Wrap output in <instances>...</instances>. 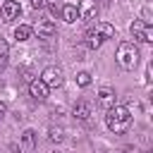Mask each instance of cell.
Masks as SVG:
<instances>
[{
  "label": "cell",
  "mask_w": 153,
  "mask_h": 153,
  "mask_svg": "<svg viewBox=\"0 0 153 153\" xmlns=\"http://www.w3.org/2000/svg\"><path fill=\"white\" fill-rule=\"evenodd\" d=\"M48 5H50V12H53V14H60V7H62V5H57V2H48Z\"/></svg>",
  "instance_id": "20"
},
{
  "label": "cell",
  "mask_w": 153,
  "mask_h": 153,
  "mask_svg": "<svg viewBox=\"0 0 153 153\" xmlns=\"http://www.w3.org/2000/svg\"><path fill=\"white\" fill-rule=\"evenodd\" d=\"M105 124H108V129H110L112 134H124V131H129V127H131V112H129V108H124V105H112V108H108Z\"/></svg>",
  "instance_id": "1"
},
{
  "label": "cell",
  "mask_w": 153,
  "mask_h": 153,
  "mask_svg": "<svg viewBox=\"0 0 153 153\" xmlns=\"http://www.w3.org/2000/svg\"><path fill=\"white\" fill-rule=\"evenodd\" d=\"M31 7L33 10H43V7H48V0H31Z\"/></svg>",
  "instance_id": "19"
},
{
  "label": "cell",
  "mask_w": 153,
  "mask_h": 153,
  "mask_svg": "<svg viewBox=\"0 0 153 153\" xmlns=\"http://www.w3.org/2000/svg\"><path fill=\"white\" fill-rule=\"evenodd\" d=\"M60 17H62V19L67 22V24H74V22L79 19L76 5H69V2H67V5H62V7H60Z\"/></svg>",
  "instance_id": "12"
},
{
  "label": "cell",
  "mask_w": 153,
  "mask_h": 153,
  "mask_svg": "<svg viewBox=\"0 0 153 153\" xmlns=\"http://www.w3.org/2000/svg\"><path fill=\"white\" fill-rule=\"evenodd\" d=\"M115 57H117V65L122 69H134L139 65V48L131 41H122L117 45V55Z\"/></svg>",
  "instance_id": "2"
},
{
  "label": "cell",
  "mask_w": 153,
  "mask_h": 153,
  "mask_svg": "<svg viewBox=\"0 0 153 153\" xmlns=\"http://www.w3.org/2000/svg\"><path fill=\"white\" fill-rule=\"evenodd\" d=\"M76 12H79L81 22H93L98 17V5H96V0H81L76 5Z\"/></svg>",
  "instance_id": "5"
},
{
  "label": "cell",
  "mask_w": 153,
  "mask_h": 153,
  "mask_svg": "<svg viewBox=\"0 0 153 153\" xmlns=\"http://www.w3.org/2000/svg\"><path fill=\"white\" fill-rule=\"evenodd\" d=\"M62 139H65V131L62 129H50V141H57L60 143Z\"/></svg>",
  "instance_id": "18"
},
{
  "label": "cell",
  "mask_w": 153,
  "mask_h": 153,
  "mask_svg": "<svg viewBox=\"0 0 153 153\" xmlns=\"http://www.w3.org/2000/svg\"><path fill=\"white\" fill-rule=\"evenodd\" d=\"M76 84L86 88V86L91 84V74H88V72H79V74H76Z\"/></svg>",
  "instance_id": "17"
},
{
  "label": "cell",
  "mask_w": 153,
  "mask_h": 153,
  "mask_svg": "<svg viewBox=\"0 0 153 153\" xmlns=\"http://www.w3.org/2000/svg\"><path fill=\"white\" fill-rule=\"evenodd\" d=\"M48 93H50V88H48L41 79H31V81H29V96H31L33 100L43 103V100H48Z\"/></svg>",
  "instance_id": "6"
},
{
  "label": "cell",
  "mask_w": 153,
  "mask_h": 153,
  "mask_svg": "<svg viewBox=\"0 0 153 153\" xmlns=\"http://www.w3.org/2000/svg\"><path fill=\"white\" fill-rule=\"evenodd\" d=\"M33 29V33L38 36V38H53L55 36V24L50 22V19H41L36 26H31Z\"/></svg>",
  "instance_id": "8"
},
{
  "label": "cell",
  "mask_w": 153,
  "mask_h": 153,
  "mask_svg": "<svg viewBox=\"0 0 153 153\" xmlns=\"http://www.w3.org/2000/svg\"><path fill=\"white\" fill-rule=\"evenodd\" d=\"M31 33H33V29L26 26V24H19V26L14 29V38H17V41H29Z\"/></svg>",
  "instance_id": "13"
},
{
  "label": "cell",
  "mask_w": 153,
  "mask_h": 153,
  "mask_svg": "<svg viewBox=\"0 0 153 153\" xmlns=\"http://www.w3.org/2000/svg\"><path fill=\"white\" fill-rule=\"evenodd\" d=\"M96 31H98L103 38H112V36H115V26H112V24H108V22L96 24Z\"/></svg>",
  "instance_id": "14"
},
{
  "label": "cell",
  "mask_w": 153,
  "mask_h": 153,
  "mask_svg": "<svg viewBox=\"0 0 153 153\" xmlns=\"http://www.w3.org/2000/svg\"><path fill=\"white\" fill-rule=\"evenodd\" d=\"M72 115H74L76 120H81V122H86V120L91 117V103H88V100H76V105H74V110H72Z\"/></svg>",
  "instance_id": "9"
},
{
  "label": "cell",
  "mask_w": 153,
  "mask_h": 153,
  "mask_svg": "<svg viewBox=\"0 0 153 153\" xmlns=\"http://www.w3.org/2000/svg\"><path fill=\"white\" fill-rule=\"evenodd\" d=\"M5 112H7V105L0 100V120H2V115H5Z\"/></svg>",
  "instance_id": "21"
},
{
  "label": "cell",
  "mask_w": 153,
  "mask_h": 153,
  "mask_svg": "<svg viewBox=\"0 0 153 153\" xmlns=\"http://www.w3.org/2000/svg\"><path fill=\"white\" fill-rule=\"evenodd\" d=\"M41 81H43L48 88H60V86L65 84L62 69H60V67H45L43 74H41Z\"/></svg>",
  "instance_id": "3"
},
{
  "label": "cell",
  "mask_w": 153,
  "mask_h": 153,
  "mask_svg": "<svg viewBox=\"0 0 153 153\" xmlns=\"http://www.w3.org/2000/svg\"><path fill=\"white\" fill-rule=\"evenodd\" d=\"M0 12H2V19H5V22H14V19H19L22 7H19V2H14V0H5L2 7H0Z\"/></svg>",
  "instance_id": "7"
},
{
  "label": "cell",
  "mask_w": 153,
  "mask_h": 153,
  "mask_svg": "<svg viewBox=\"0 0 153 153\" xmlns=\"http://www.w3.org/2000/svg\"><path fill=\"white\" fill-rule=\"evenodd\" d=\"M103 41H105V38H103V36H100L96 29L86 31V38H84V43H86V48H88V50H98V48L103 45Z\"/></svg>",
  "instance_id": "10"
},
{
  "label": "cell",
  "mask_w": 153,
  "mask_h": 153,
  "mask_svg": "<svg viewBox=\"0 0 153 153\" xmlns=\"http://www.w3.org/2000/svg\"><path fill=\"white\" fill-rule=\"evenodd\" d=\"M129 29H131L134 38L146 41V43H153V26H151V24H146V22H141V19H134Z\"/></svg>",
  "instance_id": "4"
},
{
  "label": "cell",
  "mask_w": 153,
  "mask_h": 153,
  "mask_svg": "<svg viewBox=\"0 0 153 153\" xmlns=\"http://www.w3.org/2000/svg\"><path fill=\"white\" fill-rule=\"evenodd\" d=\"M115 98H117V96H115L112 88H100V91H98V105L105 108V110L115 105Z\"/></svg>",
  "instance_id": "11"
},
{
  "label": "cell",
  "mask_w": 153,
  "mask_h": 153,
  "mask_svg": "<svg viewBox=\"0 0 153 153\" xmlns=\"http://www.w3.org/2000/svg\"><path fill=\"white\" fill-rule=\"evenodd\" d=\"M7 53H10V45H7V41L0 38V67H5V62H7Z\"/></svg>",
  "instance_id": "16"
},
{
  "label": "cell",
  "mask_w": 153,
  "mask_h": 153,
  "mask_svg": "<svg viewBox=\"0 0 153 153\" xmlns=\"http://www.w3.org/2000/svg\"><path fill=\"white\" fill-rule=\"evenodd\" d=\"M33 143H36V131H33V129H26V131L22 134V146H24V148H31Z\"/></svg>",
  "instance_id": "15"
}]
</instances>
